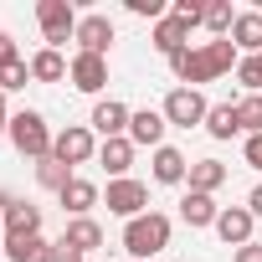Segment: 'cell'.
<instances>
[{
	"mask_svg": "<svg viewBox=\"0 0 262 262\" xmlns=\"http://www.w3.org/2000/svg\"><path fill=\"white\" fill-rule=\"evenodd\" d=\"M170 216L165 211H144V216H134V221H123V252L134 257V262H149L155 252H165L170 247Z\"/></svg>",
	"mask_w": 262,
	"mask_h": 262,
	"instance_id": "6da1fadb",
	"label": "cell"
},
{
	"mask_svg": "<svg viewBox=\"0 0 262 262\" xmlns=\"http://www.w3.org/2000/svg\"><path fill=\"white\" fill-rule=\"evenodd\" d=\"M52 139H57V134L47 128V118H41L36 108H21V113L11 118V144H16V155H26V160L41 165V160L52 155Z\"/></svg>",
	"mask_w": 262,
	"mask_h": 262,
	"instance_id": "7a4b0ae2",
	"label": "cell"
},
{
	"mask_svg": "<svg viewBox=\"0 0 262 262\" xmlns=\"http://www.w3.org/2000/svg\"><path fill=\"white\" fill-rule=\"evenodd\" d=\"M36 21H41V36H47V47L52 52H62L72 36H77V11H72V0H41L36 6Z\"/></svg>",
	"mask_w": 262,
	"mask_h": 262,
	"instance_id": "3957f363",
	"label": "cell"
},
{
	"mask_svg": "<svg viewBox=\"0 0 262 262\" xmlns=\"http://www.w3.org/2000/svg\"><path fill=\"white\" fill-rule=\"evenodd\" d=\"M165 123L170 128H195V123H206V113H211V103H206V93L201 88H175V93H165Z\"/></svg>",
	"mask_w": 262,
	"mask_h": 262,
	"instance_id": "277c9868",
	"label": "cell"
},
{
	"mask_svg": "<svg viewBox=\"0 0 262 262\" xmlns=\"http://www.w3.org/2000/svg\"><path fill=\"white\" fill-rule=\"evenodd\" d=\"M93 155H98V139H93L88 123H67L62 134L52 139V160H62L67 170H72V165H88Z\"/></svg>",
	"mask_w": 262,
	"mask_h": 262,
	"instance_id": "5b68a950",
	"label": "cell"
},
{
	"mask_svg": "<svg viewBox=\"0 0 262 262\" xmlns=\"http://www.w3.org/2000/svg\"><path fill=\"white\" fill-rule=\"evenodd\" d=\"M108 211L113 216H123V221H134V216H144L149 211V185L144 180H108Z\"/></svg>",
	"mask_w": 262,
	"mask_h": 262,
	"instance_id": "8992f818",
	"label": "cell"
},
{
	"mask_svg": "<svg viewBox=\"0 0 262 262\" xmlns=\"http://www.w3.org/2000/svg\"><path fill=\"white\" fill-rule=\"evenodd\" d=\"M128 118H134V108H123L118 98H98L88 128H93V134H103V139H128Z\"/></svg>",
	"mask_w": 262,
	"mask_h": 262,
	"instance_id": "52a82bcc",
	"label": "cell"
},
{
	"mask_svg": "<svg viewBox=\"0 0 262 262\" xmlns=\"http://www.w3.org/2000/svg\"><path fill=\"white\" fill-rule=\"evenodd\" d=\"M165 113L160 108H139L134 118H128V144H134V149H160L165 144Z\"/></svg>",
	"mask_w": 262,
	"mask_h": 262,
	"instance_id": "ba28073f",
	"label": "cell"
},
{
	"mask_svg": "<svg viewBox=\"0 0 262 262\" xmlns=\"http://www.w3.org/2000/svg\"><path fill=\"white\" fill-rule=\"evenodd\" d=\"M113 36H118V31H113V21L93 11V16H82V21H77V36H72V41H77V52H93V57H108Z\"/></svg>",
	"mask_w": 262,
	"mask_h": 262,
	"instance_id": "9c48e42d",
	"label": "cell"
},
{
	"mask_svg": "<svg viewBox=\"0 0 262 262\" xmlns=\"http://www.w3.org/2000/svg\"><path fill=\"white\" fill-rule=\"evenodd\" d=\"M67 77H72V88H77V93H103V88H108V57L77 52V57H72V67H67Z\"/></svg>",
	"mask_w": 262,
	"mask_h": 262,
	"instance_id": "30bf717a",
	"label": "cell"
},
{
	"mask_svg": "<svg viewBox=\"0 0 262 262\" xmlns=\"http://www.w3.org/2000/svg\"><path fill=\"white\" fill-rule=\"evenodd\" d=\"M170 72H175L185 88L216 82V72H211V62H206V47H185V52H175V57H170Z\"/></svg>",
	"mask_w": 262,
	"mask_h": 262,
	"instance_id": "8fae6325",
	"label": "cell"
},
{
	"mask_svg": "<svg viewBox=\"0 0 262 262\" xmlns=\"http://www.w3.org/2000/svg\"><path fill=\"white\" fill-rule=\"evenodd\" d=\"M252 211L247 206H221V216H216V236L226 242V247H247L252 242Z\"/></svg>",
	"mask_w": 262,
	"mask_h": 262,
	"instance_id": "7c38bea8",
	"label": "cell"
},
{
	"mask_svg": "<svg viewBox=\"0 0 262 262\" xmlns=\"http://www.w3.org/2000/svg\"><path fill=\"white\" fill-rule=\"evenodd\" d=\"M149 165H155V180H160V185H185V180H190V160H185L175 144H160Z\"/></svg>",
	"mask_w": 262,
	"mask_h": 262,
	"instance_id": "4fadbf2b",
	"label": "cell"
},
{
	"mask_svg": "<svg viewBox=\"0 0 262 262\" xmlns=\"http://www.w3.org/2000/svg\"><path fill=\"white\" fill-rule=\"evenodd\" d=\"M57 201H62V211H67V216L77 221V216H88V211H93V206H98L103 195H98V185H93V180H82V175H72V180L62 185V195H57Z\"/></svg>",
	"mask_w": 262,
	"mask_h": 262,
	"instance_id": "5bb4252c",
	"label": "cell"
},
{
	"mask_svg": "<svg viewBox=\"0 0 262 262\" xmlns=\"http://www.w3.org/2000/svg\"><path fill=\"white\" fill-rule=\"evenodd\" d=\"M149 41H155V52H165V57H175V52H185V41H190V26H185L180 16H165V21H155V31H149Z\"/></svg>",
	"mask_w": 262,
	"mask_h": 262,
	"instance_id": "9a60e30c",
	"label": "cell"
},
{
	"mask_svg": "<svg viewBox=\"0 0 262 262\" xmlns=\"http://www.w3.org/2000/svg\"><path fill=\"white\" fill-rule=\"evenodd\" d=\"M216 216H221L216 195H201V190H185L180 195V221L185 226H216Z\"/></svg>",
	"mask_w": 262,
	"mask_h": 262,
	"instance_id": "2e32d148",
	"label": "cell"
},
{
	"mask_svg": "<svg viewBox=\"0 0 262 262\" xmlns=\"http://www.w3.org/2000/svg\"><path fill=\"white\" fill-rule=\"evenodd\" d=\"M6 236H41V206H36V201H11V211H6Z\"/></svg>",
	"mask_w": 262,
	"mask_h": 262,
	"instance_id": "e0dca14e",
	"label": "cell"
},
{
	"mask_svg": "<svg viewBox=\"0 0 262 262\" xmlns=\"http://www.w3.org/2000/svg\"><path fill=\"white\" fill-rule=\"evenodd\" d=\"M62 242H67L77 257H88V252H98V247H103V226H98L93 216H77V221H67Z\"/></svg>",
	"mask_w": 262,
	"mask_h": 262,
	"instance_id": "ac0fdd59",
	"label": "cell"
},
{
	"mask_svg": "<svg viewBox=\"0 0 262 262\" xmlns=\"http://www.w3.org/2000/svg\"><path fill=\"white\" fill-rule=\"evenodd\" d=\"M231 41H236V52H247V57H262V11H236Z\"/></svg>",
	"mask_w": 262,
	"mask_h": 262,
	"instance_id": "d6986e66",
	"label": "cell"
},
{
	"mask_svg": "<svg viewBox=\"0 0 262 262\" xmlns=\"http://www.w3.org/2000/svg\"><path fill=\"white\" fill-rule=\"evenodd\" d=\"M98 165H103L113 180H128V165H134V144H128V139H103V144H98Z\"/></svg>",
	"mask_w": 262,
	"mask_h": 262,
	"instance_id": "ffe728a7",
	"label": "cell"
},
{
	"mask_svg": "<svg viewBox=\"0 0 262 262\" xmlns=\"http://www.w3.org/2000/svg\"><path fill=\"white\" fill-rule=\"evenodd\" d=\"M0 247H6L11 262H52V247L57 242H47V236H6Z\"/></svg>",
	"mask_w": 262,
	"mask_h": 262,
	"instance_id": "44dd1931",
	"label": "cell"
},
{
	"mask_svg": "<svg viewBox=\"0 0 262 262\" xmlns=\"http://www.w3.org/2000/svg\"><path fill=\"white\" fill-rule=\"evenodd\" d=\"M206 134H211V139H236V134H242L236 103H211V113H206Z\"/></svg>",
	"mask_w": 262,
	"mask_h": 262,
	"instance_id": "7402d4cb",
	"label": "cell"
},
{
	"mask_svg": "<svg viewBox=\"0 0 262 262\" xmlns=\"http://www.w3.org/2000/svg\"><path fill=\"white\" fill-rule=\"evenodd\" d=\"M221 185H226V165H221V160H195V165H190V190L216 195Z\"/></svg>",
	"mask_w": 262,
	"mask_h": 262,
	"instance_id": "603a6c76",
	"label": "cell"
},
{
	"mask_svg": "<svg viewBox=\"0 0 262 262\" xmlns=\"http://www.w3.org/2000/svg\"><path fill=\"white\" fill-rule=\"evenodd\" d=\"M67 67H72V62H67L62 52H52V47H41V52L31 57V77H36V82H62Z\"/></svg>",
	"mask_w": 262,
	"mask_h": 262,
	"instance_id": "cb8c5ba5",
	"label": "cell"
},
{
	"mask_svg": "<svg viewBox=\"0 0 262 262\" xmlns=\"http://www.w3.org/2000/svg\"><path fill=\"white\" fill-rule=\"evenodd\" d=\"M206 62H211V72H216V77H226V72L242 62V52H236V41H231V36H221V41H206Z\"/></svg>",
	"mask_w": 262,
	"mask_h": 262,
	"instance_id": "d4e9b609",
	"label": "cell"
},
{
	"mask_svg": "<svg viewBox=\"0 0 262 262\" xmlns=\"http://www.w3.org/2000/svg\"><path fill=\"white\" fill-rule=\"evenodd\" d=\"M216 41L221 36H231V26H236V11H231V0H211V6H206V21H201Z\"/></svg>",
	"mask_w": 262,
	"mask_h": 262,
	"instance_id": "484cf974",
	"label": "cell"
},
{
	"mask_svg": "<svg viewBox=\"0 0 262 262\" xmlns=\"http://www.w3.org/2000/svg\"><path fill=\"white\" fill-rule=\"evenodd\" d=\"M67 180H72V170H67L62 160H52V155H47V160L36 165V185H41V190H57V195H62V185H67Z\"/></svg>",
	"mask_w": 262,
	"mask_h": 262,
	"instance_id": "4316f807",
	"label": "cell"
},
{
	"mask_svg": "<svg viewBox=\"0 0 262 262\" xmlns=\"http://www.w3.org/2000/svg\"><path fill=\"white\" fill-rule=\"evenodd\" d=\"M236 118H242V134H247V139L262 134V98H257V93L236 98Z\"/></svg>",
	"mask_w": 262,
	"mask_h": 262,
	"instance_id": "83f0119b",
	"label": "cell"
},
{
	"mask_svg": "<svg viewBox=\"0 0 262 262\" xmlns=\"http://www.w3.org/2000/svg\"><path fill=\"white\" fill-rule=\"evenodd\" d=\"M236 82H242L247 93H262V57H242V62H236Z\"/></svg>",
	"mask_w": 262,
	"mask_h": 262,
	"instance_id": "f1b7e54d",
	"label": "cell"
},
{
	"mask_svg": "<svg viewBox=\"0 0 262 262\" xmlns=\"http://www.w3.org/2000/svg\"><path fill=\"white\" fill-rule=\"evenodd\" d=\"M26 77H31V62H11V67H0V93L26 88Z\"/></svg>",
	"mask_w": 262,
	"mask_h": 262,
	"instance_id": "f546056e",
	"label": "cell"
},
{
	"mask_svg": "<svg viewBox=\"0 0 262 262\" xmlns=\"http://www.w3.org/2000/svg\"><path fill=\"white\" fill-rule=\"evenodd\" d=\"M170 16H180V21L195 31V26L206 21V6H195V0H175V6H170Z\"/></svg>",
	"mask_w": 262,
	"mask_h": 262,
	"instance_id": "4dcf8cb0",
	"label": "cell"
},
{
	"mask_svg": "<svg viewBox=\"0 0 262 262\" xmlns=\"http://www.w3.org/2000/svg\"><path fill=\"white\" fill-rule=\"evenodd\" d=\"M128 11H134V16H144V21H165V16H170V6H165V0H128Z\"/></svg>",
	"mask_w": 262,
	"mask_h": 262,
	"instance_id": "1f68e13d",
	"label": "cell"
},
{
	"mask_svg": "<svg viewBox=\"0 0 262 262\" xmlns=\"http://www.w3.org/2000/svg\"><path fill=\"white\" fill-rule=\"evenodd\" d=\"M242 155H247V165H252V170L262 175V134H252V139L242 144Z\"/></svg>",
	"mask_w": 262,
	"mask_h": 262,
	"instance_id": "d6a6232c",
	"label": "cell"
},
{
	"mask_svg": "<svg viewBox=\"0 0 262 262\" xmlns=\"http://www.w3.org/2000/svg\"><path fill=\"white\" fill-rule=\"evenodd\" d=\"M231 262H262V242H247V247H236V257Z\"/></svg>",
	"mask_w": 262,
	"mask_h": 262,
	"instance_id": "836d02e7",
	"label": "cell"
},
{
	"mask_svg": "<svg viewBox=\"0 0 262 262\" xmlns=\"http://www.w3.org/2000/svg\"><path fill=\"white\" fill-rule=\"evenodd\" d=\"M11 62H21V57H16V41L0 31V67H11Z\"/></svg>",
	"mask_w": 262,
	"mask_h": 262,
	"instance_id": "e575fe53",
	"label": "cell"
},
{
	"mask_svg": "<svg viewBox=\"0 0 262 262\" xmlns=\"http://www.w3.org/2000/svg\"><path fill=\"white\" fill-rule=\"evenodd\" d=\"M52 262H82V257H77L67 242H57V247H52Z\"/></svg>",
	"mask_w": 262,
	"mask_h": 262,
	"instance_id": "d590c367",
	"label": "cell"
},
{
	"mask_svg": "<svg viewBox=\"0 0 262 262\" xmlns=\"http://www.w3.org/2000/svg\"><path fill=\"white\" fill-rule=\"evenodd\" d=\"M11 118H16V113L6 108V93H0V134H11Z\"/></svg>",
	"mask_w": 262,
	"mask_h": 262,
	"instance_id": "8d00e7d4",
	"label": "cell"
},
{
	"mask_svg": "<svg viewBox=\"0 0 262 262\" xmlns=\"http://www.w3.org/2000/svg\"><path fill=\"white\" fill-rule=\"evenodd\" d=\"M247 211H252V216H262V185H252V195H247Z\"/></svg>",
	"mask_w": 262,
	"mask_h": 262,
	"instance_id": "74e56055",
	"label": "cell"
},
{
	"mask_svg": "<svg viewBox=\"0 0 262 262\" xmlns=\"http://www.w3.org/2000/svg\"><path fill=\"white\" fill-rule=\"evenodd\" d=\"M11 201H16V195H6V190H0V221H6V211H11Z\"/></svg>",
	"mask_w": 262,
	"mask_h": 262,
	"instance_id": "f35d334b",
	"label": "cell"
},
{
	"mask_svg": "<svg viewBox=\"0 0 262 262\" xmlns=\"http://www.w3.org/2000/svg\"><path fill=\"white\" fill-rule=\"evenodd\" d=\"M0 257H6V247H0Z\"/></svg>",
	"mask_w": 262,
	"mask_h": 262,
	"instance_id": "ab89813d",
	"label": "cell"
},
{
	"mask_svg": "<svg viewBox=\"0 0 262 262\" xmlns=\"http://www.w3.org/2000/svg\"><path fill=\"white\" fill-rule=\"evenodd\" d=\"M82 262H93V257H82Z\"/></svg>",
	"mask_w": 262,
	"mask_h": 262,
	"instance_id": "60d3db41",
	"label": "cell"
}]
</instances>
